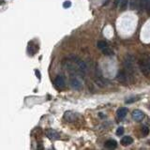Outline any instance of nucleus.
I'll use <instances>...</instances> for the list:
<instances>
[{
    "label": "nucleus",
    "mask_w": 150,
    "mask_h": 150,
    "mask_svg": "<svg viewBox=\"0 0 150 150\" xmlns=\"http://www.w3.org/2000/svg\"><path fill=\"white\" fill-rule=\"evenodd\" d=\"M132 60H133V57L131 55H128L126 57L125 61H124V64H125V68L127 71L130 72L131 73L133 71V66H132Z\"/></svg>",
    "instance_id": "obj_1"
},
{
    "label": "nucleus",
    "mask_w": 150,
    "mask_h": 150,
    "mask_svg": "<svg viewBox=\"0 0 150 150\" xmlns=\"http://www.w3.org/2000/svg\"><path fill=\"white\" fill-rule=\"evenodd\" d=\"M65 79L63 78L62 76H57L54 80V85L56 88L58 89H62L65 87Z\"/></svg>",
    "instance_id": "obj_2"
},
{
    "label": "nucleus",
    "mask_w": 150,
    "mask_h": 150,
    "mask_svg": "<svg viewBox=\"0 0 150 150\" xmlns=\"http://www.w3.org/2000/svg\"><path fill=\"white\" fill-rule=\"evenodd\" d=\"M70 86L75 90H80L81 88H82V83H81V81L78 80L77 78L71 79L70 82Z\"/></svg>",
    "instance_id": "obj_3"
},
{
    "label": "nucleus",
    "mask_w": 150,
    "mask_h": 150,
    "mask_svg": "<svg viewBox=\"0 0 150 150\" xmlns=\"http://www.w3.org/2000/svg\"><path fill=\"white\" fill-rule=\"evenodd\" d=\"M46 135H47L48 138L51 139V140H56V139H58L59 138L58 132L55 131L54 130H52V129L46 130Z\"/></svg>",
    "instance_id": "obj_4"
},
{
    "label": "nucleus",
    "mask_w": 150,
    "mask_h": 150,
    "mask_svg": "<svg viewBox=\"0 0 150 150\" xmlns=\"http://www.w3.org/2000/svg\"><path fill=\"white\" fill-rule=\"evenodd\" d=\"M132 117L136 121H141L145 117V114L141 110H134L132 113Z\"/></svg>",
    "instance_id": "obj_5"
},
{
    "label": "nucleus",
    "mask_w": 150,
    "mask_h": 150,
    "mask_svg": "<svg viewBox=\"0 0 150 150\" xmlns=\"http://www.w3.org/2000/svg\"><path fill=\"white\" fill-rule=\"evenodd\" d=\"M116 114H117V117H118L119 119H123L124 117L127 115V114H128V109L126 107H121L117 110Z\"/></svg>",
    "instance_id": "obj_6"
},
{
    "label": "nucleus",
    "mask_w": 150,
    "mask_h": 150,
    "mask_svg": "<svg viewBox=\"0 0 150 150\" xmlns=\"http://www.w3.org/2000/svg\"><path fill=\"white\" fill-rule=\"evenodd\" d=\"M64 117H65V119L67 121H69V122H72V121L75 120V118H76V114L73 112H70V111H69V112H66L65 114H64Z\"/></svg>",
    "instance_id": "obj_7"
},
{
    "label": "nucleus",
    "mask_w": 150,
    "mask_h": 150,
    "mask_svg": "<svg viewBox=\"0 0 150 150\" xmlns=\"http://www.w3.org/2000/svg\"><path fill=\"white\" fill-rule=\"evenodd\" d=\"M120 143H121V145H122V146H130V145H131V143H133V139H132L130 136H125V137H123V138L121 139Z\"/></svg>",
    "instance_id": "obj_8"
},
{
    "label": "nucleus",
    "mask_w": 150,
    "mask_h": 150,
    "mask_svg": "<svg viewBox=\"0 0 150 150\" xmlns=\"http://www.w3.org/2000/svg\"><path fill=\"white\" fill-rule=\"evenodd\" d=\"M117 80L121 83H126V81H127V74L124 70H120V71L117 73Z\"/></svg>",
    "instance_id": "obj_9"
},
{
    "label": "nucleus",
    "mask_w": 150,
    "mask_h": 150,
    "mask_svg": "<svg viewBox=\"0 0 150 150\" xmlns=\"http://www.w3.org/2000/svg\"><path fill=\"white\" fill-rule=\"evenodd\" d=\"M33 43H34L33 41H31V42L28 44V52H29L31 54H36V52H38V45H37V44L33 45Z\"/></svg>",
    "instance_id": "obj_10"
},
{
    "label": "nucleus",
    "mask_w": 150,
    "mask_h": 150,
    "mask_svg": "<svg viewBox=\"0 0 150 150\" xmlns=\"http://www.w3.org/2000/svg\"><path fill=\"white\" fill-rule=\"evenodd\" d=\"M105 146L107 148H110V149H112V148H115L117 146V143L116 141H114V140H108V141H106L105 143Z\"/></svg>",
    "instance_id": "obj_11"
},
{
    "label": "nucleus",
    "mask_w": 150,
    "mask_h": 150,
    "mask_svg": "<svg viewBox=\"0 0 150 150\" xmlns=\"http://www.w3.org/2000/svg\"><path fill=\"white\" fill-rule=\"evenodd\" d=\"M139 4H140V0H130V5L131 9H139Z\"/></svg>",
    "instance_id": "obj_12"
},
{
    "label": "nucleus",
    "mask_w": 150,
    "mask_h": 150,
    "mask_svg": "<svg viewBox=\"0 0 150 150\" xmlns=\"http://www.w3.org/2000/svg\"><path fill=\"white\" fill-rule=\"evenodd\" d=\"M129 0H120L119 1V8H120L121 10H125L127 9V6H128Z\"/></svg>",
    "instance_id": "obj_13"
},
{
    "label": "nucleus",
    "mask_w": 150,
    "mask_h": 150,
    "mask_svg": "<svg viewBox=\"0 0 150 150\" xmlns=\"http://www.w3.org/2000/svg\"><path fill=\"white\" fill-rule=\"evenodd\" d=\"M102 53L105 55H114V51L108 47H105L104 49H102Z\"/></svg>",
    "instance_id": "obj_14"
},
{
    "label": "nucleus",
    "mask_w": 150,
    "mask_h": 150,
    "mask_svg": "<svg viewBox=\"0 0 150 150\" xmlns=\"http://www.w3.org/2000/svg\"><path fill=\"white\" fill-rule=\"evenodd\" d=\"M77 64H78V67L79 69H80L81 70H83V71H85L86 69H87V67H86V65H85V63L84 62V61H77Z\"/></svg>",
    "instance_id": "obj_15"
},
{
    "label": "nucleus",
    "mask_w": 150,
    "mask_h": 150,
    "mask_svg": "<svg viewBox=\"0 0 150 150\" xmlns=\"http://www.w3.org/2000/svg\"><path fill=\"white\" fill-rule=\"evenodd\" d=\"M105 47H107V42H106V41H104V40H101V41L98 42V48H99V49L102 50Z\"/></svg>",
    "instance_id": "obj_16"
},
{
    "label": "nucleus",
    "mask_w": 150,
    "mask_h": 150,
    "mask_svg": "<svg viewBox=\"0 0 150 150\" xmlns=\"http://www.w3.org/2000/svg\"><path fill=\"white\" fill-rule=\"evenodd\" d=\"M145 9H146L147 13L150 14V0H145Z\"/></svg>",
    "instance_id": "obj_17"
},
{
    "label": "nucleus",
    "mask_w": 150,
    "mask_h": 150,
    "mask_svg": "<svg viewBox=\"0 0 150 150\" xmlns=\"http://www.w3.org/2000/svg\"><path fill=\"white\" fill-rule=\"evenodd\" d=\"M124 130H124L123 127H119V128L116 130V135H118V136H121V135H123Z\"/></svg>",
    "instance_id": "obj_18"
},
{
    "label": "nucleus",
    "mask_w": 150,
    "mask_h": 150,
    "mask_svg": "<svg viewBox=\"0 0 150 150\" xmlns=\"http://www.w3.org/2000/svg\"><path fill=\"white\" fill-rule=\"evenodd\" d=\"M142 132H143V134L145 135V136H146V135L149 133V129H148L147 127H143V129H142Z\"/></svg>",
    "instance_id": "obj_19"
},
{
    "label": "nucleus",
    "mask_w": 150,
    "mask_h": 150,
    "mask_svg": "<svg viewBox=\"0 0 150 150\" xmlns=\"http://www.w3.org/2000/svg\"><path fill=\"white\" fill-rule=\"evenodd\" d=\"M70 6H71V2H70V1H65V2L63 3V7L65 8V9L70 8Z\"/></svg>",
    "instance_id": "obj_20"
},
{
    "label": "nucleus",
    "mask_w": 150,
    "mask_h": 150,
    "mask_svg": "<svg viewBox=\"0 0 150 150\" xmlns=\"http://www.w3.org/2000/svg\"><path fill=\"white\" fill-rule=\"evenodd\" d=\"M137 99H135V98H132L131 99H128V101H126V103H131V102H134V101H136Z\"/></svg>",
    "instance_id": "obj_21"
},
{
    "label": "nucleus",
    "mask_w": 150,
    "mask_h": 150,
    "mask_svg": "<svg viewBox=\"0 0 150 150\" xmlns=\"http://www.w3.org/2000/svg\"><path fill=\"white\" fill-rule=\"evenodd\" d=\"M35 73H36V75L38 76V78L40 80V78H41V75H40V70H35Z\"/></svg>",
    "instance_id": "obj_22"
},
{
    "label": "nucleus",
    "mask_w": 150,
    "mask_h": 150,
    "mask_svg": "<svg viewBox=\"0 0 150 150\" xmlns=\"http://www.w3.org/2000/svg\"><path fill=\"white\" fill-rule=\"evenodd\" d=\"M147 69H148V70L150 71V62L147 63Z\"/></svg>",
    "instance_id": "obj_23"
}]
</instances>
